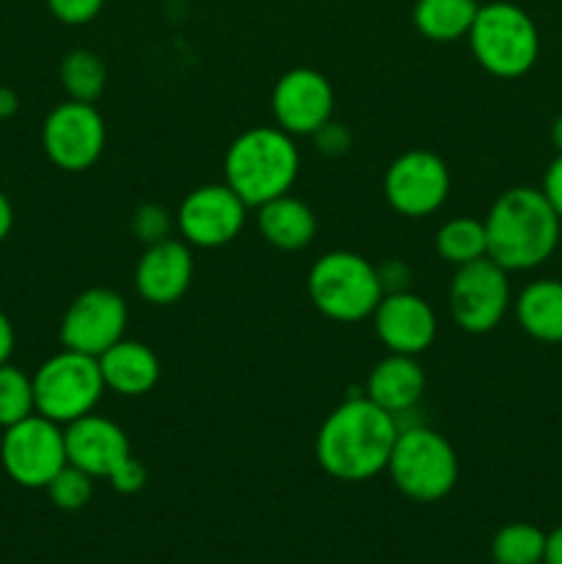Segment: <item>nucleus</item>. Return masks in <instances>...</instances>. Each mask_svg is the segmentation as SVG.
Listing matches in <instances>:
<instances>
[{
	"instance_id": "obj_1",
	"label": "nucleus",
	"mask_w": 562,
	"mask_h": 564,
	"mask_svg": "<svg viewBox=\"0 0 562 564\" xmlns=\"http://www.w3.org/2000/svg\"><path fill=\"white\" fill-rule=\"evenodd\" d=\"M397 435V416L375 405L367 394H358L336 405L320 424L314 457L339 482H367L386 471Z\"/></svg>"
},
{
	"instance_id": "obj_2",
	"label": "nucleus",
	"mask_w": 562,
	"mask_h": 564,
	"mask_svg": "<svg viewBox=\"0 0 562 564\" xmlns=\"http://www.w3.org/2000/svg\"><path fill=\"white\" fill-rule=\"evenodd\" d=\"M488 259L507 273L540 268L560 242L562 220L543 191L510 187L485 215Z\"/></svg>"
},
{
	"instance_id": "obj_3",
	"label": "nucleus",
	"mask_w": 562,
	"mask_h": 564,
	"mask_svg": "<svg viewBox=\"0 0 562 564\" xmlns=\"http://www.w3.org/2000/svg\"><path fill=\"white\" fill-rule=\"evenodd\" d=\"M301 171V154L281 127H251L229 143L224 158L226 185L248 204L262 207L290 193Z\"/></svg>"
},
{
	"instance_id": "obj_4",
	"label": "nucleus",
	"mask_w": 562,
	"mask_h": 564,
	"mask_svg": "<svg viewBox=\"0 0 562 564\" xmlns=\"http://www.w3.org/2000/svg\"><path fill=\"white\" fill-rule=\"evenodd\" d=\"M466 39L474 61L501 80L523 77L540 55V33L534 20L521 6L507 0L479 6Z\"/></svg>"
},
{
	"instance_id": "obj_5",
	"label": "nucleus",
	"mask_w": 562,
	"mask_h": 564,
	"mask_svg": "<svg viewBox=\"0 0 562 564\" xmlns=\"http://www.w3.org/2000/svg\"><path fill=\"white\" fill-rule=\"evenodd\" d=\"M309 297L323 317L334 323H361L372 317L383 297L378 268L361 253H323L309 270Z\"/></svg>"
},
{
	"instance_id": "obj_6",
	"label": "nucleus",
	"mask_w": 562,
	"mask_h": 564,
	"mask_svg": "<svg viewBox=\"0 0 562 564\" xmlns=\"http://www.w3.org/2000/svg\"><path fill=\"white\" fill-rule=\"evenodd\" d=\"M386 471L406 499L433 505L457 485V455L444 435L413 424L400 427Z\"/></svg>"
},
{
	"instance_id": "obj_7",
	"label": "nucleus",
	"mask_w": 562,
	"mask_h": 564,
	"mask_svg": "<svg viewBox=\"0 0 562 564\" xmlns=\"http://www.w3.org/2000/svg\"><path fill=\"white\" fill-rule=\"evenodd\" d=\"M102 394L105 383L97 358L66 350V347L47 358L33 375L36 413L61 427L94 413Z\"/></svg>"
},
{
	"instance_id": "obj_8",
	"label": "nucleus",
	"mask_w": 562,
	"mask_h": 564,
	"mask_svg": "<svg viewBox=\"0 0 562 564\" xmlns=\"http://www.w3.org/2000/svg\"><path fill=\"white\" fill-rule=\"evenodd\" d=\"M0 463L11 482L20 488H47L55 474L69 463L64 427L44 419L42 413L11 424L0 441Z\"/></svg>"
},
{
	"instance_id": "obj_9",
	"label": "nucleus",
	"mask_w": 562,
	"mask_h": 564,
	"mask_svg": "<svg viewBox=\"0 0 562 564\" xmlns=\"http://www.w3.org/2000/svg\"><path fill=\"white\" fill-rule=\"evenodd\" d=\"M108 130L105 119L91 102H66L55 105L42 124V149L50 163L69 174L88 171L105 152Z\"/></svg>"
},
{
	"instance_id": "obj_10",
	"label": "nucleus",
	"mask_w": 562,
	"mask_h": 564,
	"mask_svg": "<svg viewBox=\"0 0 562 564\" xmlns=\"http://www.w3.org/2000/svg\"><path fill=\"white\" fill-rule=\"evenodd\" d=\"M510 308V281L507 270L494 259L483 257L455 268L450 284L452 319L466 334H490Z\"/></svg>"
},
{
	"instance_id": "obj_11",
	"label": "nucleus",
	"mask_w": 562,
	"mask_h": 564,
	"mask_svg": "<svg viewBox=\"0 0 562 564\" xmlns=\"http://www.w3.org/2000/svg\"><path fill=\"white\" fill-rule=\"evenodd\" d=\"M450 169L430 149H408L391 160L383 176L386 202L406 218H428L439 213L450 196Z\"/></svg>"
},
{
	"instance_id": "obj_12",
	"label": "nucleus",
	"mask_w": 562,
	"mask_h": 564,
	"mask_svg": "<svg viewBox=\"0 0 562 564\" xmlns=\"http://www.w3.org/2000/svg\"><path fill=\"white\" fill-rule=\"evenodd\" d=\"M127 303L119 292L91 286L80 292L61 319V345L66 350L99 358L105 350L125 339Z\"/></svg>"
},
{
	"instance_id": "obj_13",
	"label": "nucleus",
	"mask_w": 562,
	"mask_h": 564,
	"mask_svg": "<svg viewBox=\"0 0 562 564\" xmlns=\"http://www.w3.org/2000/svg\"><path fill=\"white\" fill-rule=\"evenodd\" d=\"M248 204L229 185H202L182 198L176 231L191 248H224L242 231Z\"/></svg>"
},
{
	"instance_id": "obj_14",
	"label": "nucleus",
	"mask_w": 562,
	"mask_h": 564,
	"mask_svg": "<svg viewBox=\"0 0 562 564\" xmlns=\"http://www.w3.org/2000/svg\"><path fill=\"white\" fill-rule=\"evenodd\" d=\"M275 127L295 135H314L334 116V88L328 77L309 66H295L275 80L270 94Z\"/></svg>"
},
{
	"instance_id": "obj_15",
	"label": "nucleus",
	"mask_w": 562,
	"mask_h": 564,
	"mask_svg": "<svg viewBox=\"0 0 562 564\" xmlns=\"http://www.w3.org/2000/svg\"><path fill=\"white\" fill-rule=\"evenodd\" d=\"M372 325L380 345L397 356H422L439 334L430 303L408 290L386 292L372 312Z\"/></svg>"
},
{
	"instance_id": "obj_16",
	"label": "nucleus",
	"mask_w": 562,
	"mask_h": 564,
	"mask_svg": "<svg viewBox=\"0 0 562 564\" xmlns=\"http://www.w3.org/2000/svg\"><path fill=\"white\" fill-rule=\"evenodd\" d=\"M66 460L94 479H108L132 455L130 438L110 419L88 413L64 427Z\"/></svg>"
},
{
	"instance_id": "obj_17",
	"label": "nucleus",
	"mask_w": 562,
	"mask_h": 564,
	"mask_svg": "<svg viewBox=\"0 0 562 564\" xmlns=\"http://www.w3.org/2000/svg\"><path fill=\"white\" fill-rule=\"evenodd\" d=\"M193 281V251L185 240L154 242L143 248L136 264V290L152 306L182 301Z\"/></svg>"
},
{
	"instance_id": "obj_18",
	"label": "nucleus",
	"mask_w": 562,
	"mask_h": 564,
	"mask_svg": "<svg viewBox=\"0 0 562 564\" xmlns=\"http://www.w3.org/2000/svg\"><path fill=\"white\" fill-rule=\"evenodd\" d=\"M99 361L105 389L119 397H143L158 386L160 361L152 347L136 339L116 341L110 350H105Z\"/></svg>"
},
{
	"instance_id": "obj_19",
	"label": "nucleus",
	"mask_w": 562,
	"mask_h": 564,
	"mask_svg": "<svg viewBox=\"0 0 562 564\" xmlns=\"http://www.w3.org/2000/svg\"><path fill=\"white\" fill-rule=\"evenodd\" d=\"M424 380L422 367H419L417 356H397L389 352L383 361L375 364V369L367 378V389L364 394L375 402L378 408L389 411L391 416L406 413L422 400L424 394Z\"/></svg>"
},
{
	"instance_id": "obj_20",
	"label": "nucleus",
	"mask_w": 562,
	"mask_h": 564,
	"mask_svg": "<svg viewBox=\"0 0 562 564\" xmlns=\"http://www.w3.org/2000/svg\"><path fill=\"white\" fill-rule=\"evenodd\" d=\"M257 209L259 231L268 240V246L290 253L312 246L314 235H317V218H314L312 207L303 204L301 198L284 193V196L270 198L268 204H262Z\"/></svg>"
},
{
	"instance_id": "obj_21",
	"label": "nucleus",
	"mask_w": 562,
	"mask_h": 564,
	"mask_svg": "<svg viewBox=\"0 0 562 564\" xmlns=\"http://www.w3.org/2000/svg\"><path fill=\"white\" fill-rule=\"evenodd\" d=\"M516 319L532 339L562 341V281L540 279L523 286L516 297Z\"/></svg>"
},
{
	"instance_id": "obj_22",
	"label": "nucleus",
	"mask_w": 562,
	"mask_h": 564,
	"mask_svg": "<svg viewBox=\"0 0 562 564\" xmlns=\"http://www.w3.org/2000/svg\"><path fill=\"white\" fill-rule=\"evenodd\" d=\"M477 9V0H417L411 14L413 28L430 42H457L468 36Z\"/></svg>"
},
{
	"instance_id": "obj_23",
	"label": "nucleus",
	"mask_w": 562,
	"mask_h": 564,
	"mask_svg": "<svg viewBox=\"0 0 562 564\" xmlns=\"http://www.w3.org/2000/svg\"><path fill=\"white\" fill-rule=\"evenodd\" d=\"M58 77L69 99L77 102H97L108 86V69L105 61L94 50H72L64 55L58 66Z\"/></svg>"
},
{
	"instance_id": "obj_24",
	"label": "nucleus",
	"mask_w": 562,
	"mask_h": 564,
	"mask_svg": "<svg viewBox=\"0 0 562 564\" xmlns=\"http://www.w3.org/2000/svg\"><path fill=\"white\" fill-rule=\"evenodd\" d=\"M435 248H439L441 259L455 264V268L477 262V259L488 257L485 224L477 218H468V215L446 220L439 229V235H435Z\"/></svg>"
},
{
	"instance_id": "obj_25",
	"label": "nucleus",
	"mask_w": 562,
	"mask_h": 564,
	"mask_svg": "<svg viewBox=\"0 0 562 564\" xmlns=\"http://www.w3.org/2000/svg\"><path fill=\"white\" fill-rule=\"evenodd\" d=\"M496 564H543L545 532L532 523H507L490 543Z\"/></svg>"
},
{
	"instance_id": "obj_26",
	"label": "nucleus",
	"mask_w": 562,
	"mask_h": 564,
	"mask_svg": "<svg viewBox=\"0 0 562 564\" xmlns=\"http://www.w3.org/2000/svg\"><path fill=\"white\" fill-rule=\"evenodd\" d=\"M33 413H36L33 378L14 364H0V427H11Z\"/></svg>"
},
{
	"instance_id": "obj_27",
	"label": "nucleus",
	"mask_w": 562,
	"mask_h": 564,
	"mask_svg": "<svg viewBox=\"0 0 562 564\" xmlns=\"http://www.w3.org/2000/svg\"><path fill=\"white\" fill-rule=\"evenodd\" d=\"M44 490H47L50 501H53L58 510L77 512V510H83L88 501H91L94 477H88L86 471H80V468H75L66 463V466L55 474L53 482H50Z\"/></svg>"
},
{
	"instance_id": "obj_28",
	"label": "nucleus",
	"mask_w": 562,
	"mask_h": 564,
	"mask_svg": "<svg viewBox=\"0 0 562 564\" xmlns=\"http://www.w3.org/2000/svg\"><path fill=\"white\" fill-rule=\"evenodd\" d=\"M176 226V215H171L163 204L147 202L141 207H136L130 218V229L143 246H154V242H163L171 237V229Z\"/></svg>"
},
{
	"instance_id": "obj_29",
	"label": "nucleus",
	"mask_w": 562,
	"mask_h": 564,
	"mask_svg": "<svg viewBox=\"0 0 562 564\" xmlns=\"http://www.w3.org/2000/svg\"><path fill=\"white\" fill-rule=\"evenodd\" d=\"M102 6L105 0H47L50 14L64 25H88L91 20H97Z\"/></svg>"
},
{
	"instance_id": "obj_30",
	"label": "nucleus",
	"mask_w": 562,
	"mask_h": 564,
	"mask_svg": "<svg viewBox=\"0 0 562 564\" xmlns=\"http://www.w3.org/2000/svg\"><path fill=\"white\" fill-rule=\"evenodd\" d=\"M147 479H149V474H147V468H143V463L138 460V457L130 455L119 468H116L114 474H110L108 482L114 485L116 494L132 496V494H138V490H143Z\"/></svg>"
},
{
	"instance_id": "obj_31",
	"label": "nucleus",
	"mask_w": 562,
	"mask_h": 564,
	"mask_svg": "<svg viewBox=\"0 0 562 564\" xmlns=\"http://www.w3.org/2000/svg\"><path fill=\"white\" fill-rule=\"evenodd\" d=\"M312 138L314 143H317L320 152L328 154V158H342V154L350 152V132H347V127L336 124V121H328V124L320 127Z\"/></svg>"
},
{
	"instance_id": "obj_32",
	"label": "nucleus",
	"mask_w": 562,
	"mask_h": 564,
	"mask_svg": "<svg viewBox=\"0 0 562 564\" xmlns=\"http://www.w3.org/2000/svg\"><path fill=\"white\" fill-rule=\"evenodd\" d=\"M540 191L545 193V198H549V204L554 207V213L560 215L562 220V154H556L554 163L549 165V171H545L543 176V187Z\"/></svg>"
},
{
	"instance_id": "obj_33",
	"label": "nucleus",
	"mask_w": 562,
	"mask_h": 564,
	"mask_svg": "<svg viewBox=\"0 0 562 564\" xmlns=\"http://www.w3.org/2000/svg\"><path fill=\"white\" fill-rule=\"evenodd\" d=\"M378 275L380 284H383V295L386 292H402L408 286V281H411V270L402 262H391L386 268H378Z\"/></svg>"
},
{
	"instance_id": "obj_34",
	"label": "nucleus",
	"mask_w": 562,
	"mask_h": 564,
	"mask_svg": "<svg viewBox=\"0 0 562 564\" xmlns=\"http://www.w3.org/2000/svg\"><path fill=\"white\" fill-rule=\"evenodd\" d=\"M17 336H14V325L11 319L6 317V312L0 308V364H9L11 352H14Z\"/></svg>"
},
{
	"instance_id": "obj_35",
	"label": "nucleus",
	"mask_w": 562,
	"mask_h": 564,
	"mask_svg": "<svg viewBox=\"0 0 562 564\" xmlns=\"http://www.w3.org/2000/svg\"><path fill=\"white\" fill-rule=\"evenodd\" d=\"M543 564H562V527L545 534V560Z\"/></svg>"
},
{
	"instance_id": "obj_36",
	"label": "nucleus",
	"mask_w": 562,
	"mask_h": 564,
	"mask_svg": "<svg viewBox=\"0 0 562 564\" xmlns=\"http://www.w3.org/2000/svg\"><path fill=\"white\" fill-rule=\"evenodd\" d=\"M11 229H14V207H11L9 196L0 191V242L11 235Z\"/></svg>"
},
{
	"instance_id": "obj_37",
	"label": "nucleus",
	"mask_w": 562,
	"mask_h": 564,
	"mask_svg": "<svg viewBox=\"0 0 562 564\" xmlns=\"http://www.w3.org/2000/svg\"><path fill=\"white\" fill-rule=\"evenodd\" d=\"M17 110H20V97H17L14 88L0 86V119H11Z\"/></svg>"
},
{
	"instance_id": "obj_38",
	"label": "nucleus",
	"mask_w": 562,
	"mask_h": 564,
	"mask_svg": "<svg viewBox=\"0 0 562 564\" xmlns=\"http://www.w3.org/2000/svg\"><path fill=\"white\" fill-rule=\"evenodd\" d=\"M551 143H554L556 152L562 154V116H556L554 124H551Z\"/></svg>"
}]
</instances>
